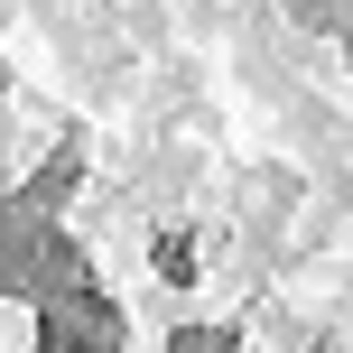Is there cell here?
<instances>
[{"instance_id": "2", "label": "cell", "mask_w": 353, "mask_h": 353, "mask_svg": "<svg viewBox=\"0 0 353 353\" xmlns=\"http://www.w3.org/2000/svg\"><path fill=\"white\" fill-rule=\"evenodd\" d=\"M168 353H232V325H186Z\"/></svg>"}, {"instance_id": "1", "label": "cell", "mask_w": 353, "mask_h": 353, "mask_svg": "<svg viewBox=\"0 0 353 353\" xmlns=\"http://www.w3.org/2000/svg\"><path fill=\"white\" fill-rule=\"evenodd\" d=\"M47 353H121V316L93 288H56L47 307Z\"/></svg>"}]
</instances>
